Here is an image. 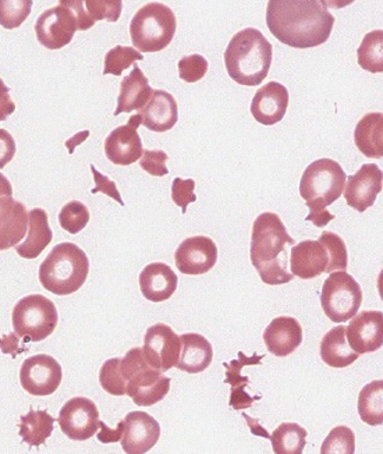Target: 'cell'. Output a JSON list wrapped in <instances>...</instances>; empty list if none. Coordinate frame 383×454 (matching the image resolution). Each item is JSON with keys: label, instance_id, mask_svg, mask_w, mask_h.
Returning a JSON list of instances; mask_svg holds the SVG:
<instances>
[{"label": "cell", "instance_id": "19", "mask_svg": "<svg viewBox=\"0 0 383 454\" xmlns=\"http://www.w3.org/2000/svg\"><path fill=\"white\" fill-rule=\"evenodd\" d=\"M289 106V91L285 85L272 81L258 89L251 101L254 119L264 126L281 122Z\"/></svg>", "mask_w": 383, "mask_h": 454}, {"label": "cell", "instance_id": "15", "mask_svg": "<svg viewBox=\"0 0 383 454\" xmlns=\"http://www.w3.org/2000/svg\"><path fill=\"white\" fill-rule=\"evenodd\" d=\"M215 241L205 236L188 238L175 252L177 269L183 275L200 276L211 271L218 262Z\"/></svg>", "mask_w": 383, "mask_h": 454}, {"label": "cell", "instance_id": "46", "mask_svg": "<svg viewBox=\"0 0 383 454\" xmlns=\"http://www.w3.org/2000/svg\"><path fill=\"white\" fill-rule=\"evenodd\" d=\"M90 167L92 174H94V180L96 183V187L91 191V193L96 194L97 192H101V193L111 197L113 200L119 202V205L124 206V201L122 200V197H120L119 190H117L116 184L113 183L112 180H110L108 176H103L102 173H99L92 163Z\"/></svg>", "mask_w": 383, "mask_h": 454}, {"label": "cell", "instance_id": "32", "mask_svg": "<svg viewBox=\"0 0 383 454\" xmlns=\"http://www.w3.org/2000/svg\"><path fill=\"white\" fill-rule=\"evenodd\" d=\"M357 411L367 425H383V380H375L361 389Z\"/></svg>", "mask_w": 383, "mask_h": 454}, {"label": "cell", "instance_id": "20", "mask_svg": "<svg viewBox=\"0 0 383 454\" xmlns=\"http://www.w3.org/2000/svg\"><path fill=\"white\" fill-rule=\"evenodd\" d=\"M331 265L328 248L321 240H303L290 252V271L301 279H311L327 272Z\"/></svg>", "mask_w": 383, "mask_h": 454}, {"label": "cell", "instance_id": "24", "mask_svg": "<svg viewBox=\"0 0 383 454\" xmlns=\"http://www.w3.org/2000/svg\"><path fill=\"white\" fill-rule=\"evenodd\" d=\"M27 223L25 205L12 197H0V251L16 247L23 239Z\"/></svg>", "mask_w": 383, "mask_h": 454}, {"label": "cell", "instance_id": "3", "mask_svg": "<svg viewBox=\"0 0 383 454\" xmlns=\"http://www.w3.org/2000/svg\"><path fill=\"white\" fill-rule=\"evenodd\" d=\"M272 63V45L254 27L237 32L225 52L230 78L237 84L257 87L268 76Z\"/></svg>", "mask_w": 383, "mask_h": 454}, {"label": "cell", "instance_id": "6", "mask_svg": "<svg viewBox=\"0 0 383 454\" xmlns=\"http://www.w3.org/2000/svg\"><path fill=\"white\" fill-rule=\"evenodd\" d=\"M120 371L126 382V394L140 407H150L168 395L172 379L152 368L142 348H133L120 361Z\"/></svg>", "mask_w": 383, "mask_h": 454}, {"label": "cell", "instance_id": "21", "mask_svg": "<svg viewBox=\"0 0 383 454\" xmlns=\"http://www.w3.org/2000/svg\"><path fill=\"white\" fill-rule=\"evenodd\" d=\"M264 340L269 353L279 357L289 356L303 343V326L296 318L280 316L264 330Z\"/></svg>", "mask_w": 383, "mask_h": 454}, {"label": "cell", "instance_id": "34", "mask_svg": "<svg viewBox=\"0 0 383 454\" xmlns=\"http://www.w3.org/2000/svg\"><path fill=\"white\" fill-rule=\"evenodd\" d=\"M357 63L372 74L383 73V30L368 32L357 49Z\"/></svg>", "mask_w": 383, "mask_h": 454}, {"label": "cell", "instance_id": "12", "mask_svg": "<svg viewBox=\"0 0 383 454\" xmlns=\"http://www.w3.org/2000/svg\"><path fill=\"white\" fill-rule=\"evenodd\" d=\"M99 421L97 406L83 396L73 397L59 411L60 429L67 438L76 442L92 438L98 431Z\"/></svg>", "mask_w": 383, "mask_h": 454}, {"label": "cell", "instance_id": "40", "mask_svg": "<svg viewBox=\"0 0 383 454\" xmlns=\"http://www.w3.org/2000/svg\"><path fill=\"white\" fill-rule=\"evenodd\" d=\"M322 243L328 248L329 255H331V265L328 268V273L335 271V270H342L347 271L349 268V251H347L345 241L342 238L331 231H325L318 238Z\"/></svg>", "mask_w": 383, "mask_h": 454}, {"label": "cell", "instance_id": "45", "mask_svg": "<svg viewBox=\"0 0 383 454\" xmlns=\"http://www.w3.org/2000/svg\"><path fill=\"white\" fill-rule=\"evenodd\" d=\"M59 5L65 6L66 9L73 11L77 18L78 30L87 31L94 27L96 21L88 16L85 0H59Z\"/></svg>", "mask_w": 383, "mask_h": 454}, {"label": "cell", "instance_id": "42", "mask_svg": "<svg viewBox=\"0 0 383 454\" xmlns=\"http://www.w3.org/2000/svg\"><path fill=\"white\" fill-rule=\"evenodd\" d=\"M208 69V60L198 53L183 57L179 62L180 78L187 83H196L201 81L207 74Z\"/></svg>", "mask_w": 383, "mask_h": 454}, {"label": "cell", "instance_id": "27", "mask_svg": "<svg viewBox=\"0 0 383 454\" xmlns=\"http://www.w3.org/2000/svg\"><path fill=\"white\" fill-rule=\"evenodd\" d=\"M182 349L176 367L180 371L198 374L204 372L211 365L214 350L211 343L200 333H183L180 335Z\"/></svg>", "mask_w": 383, "mask_h": 454}, {"label": "cell", "instance_id": "16", "mask_svg": "<svg viewBox=\"0 0 383 454\" xmlns=\"http://www.w3.org/2000/svg\"><path fill=\"white\" fill-rule=\"evenodd\" d=\"M383 188V172L377 163H364L354 176H347V205L364 213L374 206Z\"/></svg>", "mask_w": 383, "mask_h": 454}, {"label": "cell", "instance_id": "8", "mask_svg": "<svg viewBox=\"0 0 383 454\" xmlns=\"http://www.w3.org/2000/svg\"><path fill=\"white\" fill-rule=\"evenodd\" d=\"M58 319L55 303L42 294L21 298L12 311L14 332L25 342H41L48 339L55 332Z\"/></svg>", "mask_w": 383, "mask_h": 454}, {"label": "cell", "instance_id": "17", "mask_svg": "<svg viewBox=\"0 0 383 454\" xmlns=\"http://www.w3.org/2000/svg\"><path fill=\"white\" fill-rule=\"evenodd\" d=\"M123 422L122 449L126 454L147 453L158 442L161 426L150 414L130 411Z\"/></svg>", "mask_w": 383, "mask_h": 454}, {"label": "cell", "instance_id": "52", "mask_svg": "<svg viewBox=\"0 0 383 454\" xmlns=\"http://www.w3.org/2000/svg\"><path fill=\"white\" fill-rule=\"evenodd\" d=\"M378 290L380 294L381 300L383 301V269L381 270L380 275L378 277Z\"/></svg>", "mask_w": 383, "mask_h": 454}, {"label": "cell", "instance_id": "50", "mask_svg": "<svg viewBox=\"0 0 383 454\" xmlns=\"http://www.w3.org/2000/svg\"><path fill=\"white\" fill-rule=\"evenodd\" d=\"M0 197H12V186L2 173H0Z\"/></svg>", "mask_w": 383, "mask_h": 454}, {"label": "cell", "instance_id": "30", "mask_svg": "<svg viewBox=\"0 0 383 454\" xmlns=\"http://www.w3.org/2000/svg\"><path fill=\"white\" fill-rule=\"evenodd\" d=\"M354 140L367 158H383V113L366 114L356 124Z\"/></svg>", "mask_w": 383, "mask_h": 454}, {"label": "cell", "instance_id": "48", "mask_svg": "<svg viewBox=\"0 0 383 454\" xmlns=\"http://www.w3.org/2000/svg\"><path fill=\"white\" fill-rule=\"evenodd\" d=\"M14 110H16V105L11 98L10 88L0 78V122L12 115Z\"/></svg>", "mask_w": 383, "mask_h": 454}, {"label": "cell", "instance_id": "49", "mask_svg": "<svg viewBox=\"0 0 383 454\" xmlns=\"http://www.w3.org/2000/svg\"><path fill=\"white\" fill-rule=\"evenodd\" d=\"M99 427H101V432H99L97 435L99 442L103 443H111L122 440L124 432L123 420L119 422L115 429L109 428L103 421H99Z\"/></svg>", "mask_w": 383, "mask_h": 454}, {"label": "cell", "instance_id": "23", "mask_svg": "<svg viewBox=\"0 0 383 454\" xmlns=\"http://www.w3.org/2000/svg\"><path fill=\"white\" fill-rule=\"evenodd\" d=\"M179 277L165 262H151L142 270L140 287L142 294L154 303L168 301L175 294Z\"/></svg>", "mask_w": 383, "mask_h": 454}, {"label": "cell", "instance_id": "37", "mask_svg": "<svg viewBox=\"0 0 383 454\" xmlns=\"http://www.w3.org/2000/svg\"><path fill=\"white\" fill-rule=\"evenodd\" d=\"M88 222H90V212L83 202L70 201L60 209V227L71 234L80 233L87 227Z\"/></svg>", "mask_w": 383, "mask_h": 454}, {"label": "cell", "instance_id": "7", "mask_svg": "<svg viewBox=\"0 0 383 454\" xmlns=\"http://www.w3.org/2000/svg\"><path fill=\"white\" fill-rule=\"evenodd\" d=\"M176 28V16L169 6L149 3L131 20V42L141 52H159L172 42Z\"/></svg>", "mask_w": 383, "mask_h": 454}, {"label": "cell", "instance_id": "36", "mask_svg": "<svg viewBox=\"0 0 383 454\" xmlns=\"http://www.w3.org/2000/svg\"><path fill=\"white\" fill-rule=\"evenodd\" d=\"M32 0H0V25L6 30L19 27L30 16Z\"/></svg>", "mask_w": 383, "mask_h": 454}, {"label": "cell", "instance_id": "35", "mask_svg": "<svg viewBox=\"0 0 383 454\" xmlns=\"http://www.w3.org/2000/svg\"><path fill=\"white\" fill-rule=\"evenodd\" d=\"M144 57L136 49L130 46L117 45L105 55L104 74L120 76L124 70L129 69L137 60H143Z\"/></svg>", "mask_w": 383, "mask_h": 454}, {"label": "cell", "instance_id": "28", "mask_svg": "<svg viewBox=\"0 0 383 454\" xmlns=\"http://www.w3.org/2000/svg\"><path fill=\"white\" fill-rule=\"evenodd\" d=\"M347 326L338 325L324 336L320 344L322 361L332 368H346L359 358L360 354L350 348Z\"/></svg>", "mask_w": 383, "mask_h": 454}, {"label": "cell", "instance_id": "31", "mask_svg": "<svg viewBox=\"0 0 383 454\" xmlns=\"http://www.w3.org/2000/svg\"><path fill=\"white\" fill-rule=\"evenodd\" d=\"M56 419L48 411L30 410L27 415L20 417L19 435L27 445L39 447L44 445L46 439L51 436L55 429Z\"/></svg>", "mask_w": 383, "mask_h": 454}, {"label": "cell", "instance_id": "5", "mask_svg": "<svg viewBox=\"0 0 383 454\" xmlns=\"http://www.w3.org/2000/svg\"><path fill=\"white\" fill-rule=\"evenodd\" d=\"M90 271L87 254L73 243L56 245L39 266L42 287L58 296L80 290Z\"/></svg>", "mask_w": 383, "mask_h": 454}, {"label": "cell", "instance_id": "11", "mask_svg": "<svg viewBox=\"0 0 383 454\" xmlns=\"http://www.w3.org/2000/svg\"><path fill=\"white\" fill-rule=\"evenodd\" d=\"M143 349L145 360L152 368L168 372L179 362L182 340L172 326L157 323L147 330Z\"/></svg>", "mask_w": 383, "mask_h": 454}, {"label": "cell", "instance_id": "14", "mask_svg": "<svg viewBox=\"0 0 383 454\" xmlns=\"http://www.w3.org/2000/svg\"><path fill=\"white\" fill-rule=\"evenodd\" d=\"M141 124L140 114H136L130 117L126 124L117 127L105 138V155L113 165L130 166L141 158L143 145L137 131Z\"/></svg>", "mask_w": 383, "mask_h": 454}, {"label": "cell", "instance_id": "39", "mask_svg": "<svg viewBox=\"0 0 383 454\" xmlns=\"http://www.w3.org/2000/svg\"><path fill=\"white\" fill-rule=\"evenodd\" d=\"M354 452H356V434L346 426L333 428L321 447L322 454H353Z\"/></svg>", "mask_w": 383, "mask_h": 454}, {"label": "cell", "instance_id": "18", "mask_svg": "<svg viewBox=\"0 0 383 454\" xmlns=\"http://www.w3.org/2000/svg\"><path fill=\"white\" fill-rule=\"evenodd\" d=\"M347 340L356 353H374L383 346V312H360L347 326Z\"/></svg>", "mask_w": 383, "mask_h": 454}, {"label": "cell", "instance_id": "25", "mask_svg": "<svg viewBox=\"0 0 383 454\" xmlns=\"http://www.w3.org/2000/svg\"><path fill=\"white\" fill-rule=\"evenodd\" d=\"M264 357V355L257 356V353H254L253 356L249 357L243 351H239V360H234L230 362V364L223 362V367L226 368L225 383L232 385L229 404L234 410H246V408L253 406L254 401L261 399V396H250L246 392V387L249 383V379L247 376L241 375V372H242L243 367H246V365L261 364V360Z\"/></svg>", "mask_w": 383, "mask_h": 454}, {"label": "cell", "instance_id": "13", "mask_svg": "<svg viewBox=\"0 0 383 454\" xmlns=\"http://www.w3.org/2000/svg\"><path fill=\"white\" fill-rule=\"evenodd\" d=\"M34 30L38 42L44 48L59 50L73 42L78 30L77 18L65 6H55L38 17Z\"/></svg>", "mask_w": 383, "mask_h": 454}, {"label": "cell", "instance_id": "22", "mask_svg": "<svg viewBox=\"0 0 383 454\" xmlns=\"http://www.w3.org/2000/svg\"><path fill=\"white\" fill-rule=\"evenodd\" d=\"M138 112L142 124L155 133H165L172 129L179 121L176 99L165 90H155L147 105Z\"/></svg>", "mask_w": 383, "mask_h": 454}, {"label": "cell", "instance_id": "9", "mask_svg": "<svg viewBox=\"0 0 383 454\" xmlns=\"http://www.w3.org/2000/svg\"><path fill=\"white\" fill-rule=\"evenodd\" d=\"M363 301L360 284L342 270L333 272L322 286V309L332 322L345 323L352 319L359 311Z\"/></svg>", "mask_w": 383, "mask_h": 454}, {"label": "cell", "instance_id": "2", "mask_svg": "<svg viewBox=\"0 0 383 454\" xmlns=\"http://www.w3.org/2000/svg\"><path fill=\"white\" fill-rule=\"evenodd\" d=\"M294 245L295 240L287 232L281 216L272 212L257 216L251 233L250 259L262 282L281 286L295 278L288 271V247Z\"/></svg>", "mask_w": 383, "mask_h": 454}, {"label": "cell", "instance_id": "29", "mask_svg": "<svg viewBox=\"0 0 383 454\" xmlns=\"http://www.w3.org/2000/svg\"><path fill=\"white\" fill-rule=\"evenodd\" d=\"M52 231L49 226L48 213L42 208L28 212V234L23 244L17 245V254L25 259H34L52 241Z\"/></svg>", "mask_w": 383, "mask_h": 454}, {"label": "cell", "instance_id": "10", "mask_svg": "<svg viewBox=\"0 0 383 454\" xmlns=\"http://www.w3.org/2000/svg\"><path fill=\"white\" fill-rule=\"evenodd\" d=\"M62 379V365L51 355H34L20 367V385L31 395H51L59 388Z\"/></svg>", "mask_w": 383, "mask_h": 454}, {"label": "cell", "instance_id": "4", "mask_svg": "<svg viewBox=\"0 0 383 454\" xmlns=\"http://www.w3.org/2000/svg\"><path fill=\"white\" fill-rule=\"evenodd\" d=\"M347 174L338 161L320 159L311 162L304 170L300 183L301 197L310 209L307 222L315 226H327L336 216L328 211L332 205L341 197L345 190Z\"/></svg>", "mask_w": 383, "mask_h": 454}, {"label": "cell", "instance_id": "41", "mask_svg": "<svg viewBox=\"0 0 383 454\" xmlns=\"http://www.w3.org/2000/svg\"><path fill=\"white\" fill-rule=\"evenodd\" d=\"M85 7L92 20L116 23L122 16L123 0H85Z\"/></svg>", "mask_w": 383, "mask_h": 454}, {"label": "cell", "instance_id": "33", "mask_svg": "<svg viewBox=\"0 0 383 454\" xmlns=\"http://www.w3.org/2000/svg\"><path fill=\"white\" fill-rule=\"evenodd\" d=\"M307 435L306 429L296 422H282L271 435L272 450L278 454H303Z\"/></svg>", "mask_w": 383, "mask_h": 454}, {"label": "cell", "instance_id": "43", "mask_svg": "<svg viewBox=\"0 0 383 454\" xmlns=\"http://www.w3.org/2000/svg\"><path fill=\"white\" fill-rule=\"evenodd\" d=\"M142 155L143 156H142L140 166L145 172L152 176H168L169 169L166 167V161H168L169 156L165 152L161 149H155V151L143 149Z\"/></svg>", "mask_w": 383, "mask_h": 454}, {"label": "cell", "instance_id": "1", "mask_svg": "<svg viewBox=\"0 0 383 454\" xmlns=\"http://www.w3.org/2000/svg\"><path fill=\"white\" fill-rule=\"evenodd\" d=\"M265 20L278 41L295 49L325 44L335 24L324 0H269Z\"/></svg>", "mask_w": 383, "mask_h": 454}, {"label": "cell", "instance_id": "38", "mask_svg": "<svg viewBox=\"0 0 383 454\" xmlns=\"http://www.w3.org/2000/svg\"><path fill=\"white\" fill-rule=\"evenodd\" d=\"M122 358L113 357L103 364L99 371V383L106 393L115 396H123L126 394V382L120 371Z\"/></svg>", "mask_w": 383, "mask_h": 454}, {"label": "cell", "instance_id": "44", "mask_svg": "<svg viewBox=\"0 0 383 454\" xmlns=\"http://www.w3.org/2000/svg\"><path fill=\"white\" fill-rule=\"evenodd\" d=\"M195 184H196L193 179L183 180L180 177H175L172 181V199L182 208L183 215L187 212L188 206L197 200L196 194L194 193Z\"/></svg>", "mask_w": 383, "mask_h": 454}, {"label": "cell", "instance_id": "51", "mask_svg": "<svg viewBox=\"0 0 383 454\" xmlns=\"http://www.w3.org/2000/svg\"><path fill=\"white\" fill-rule=\"evenodd\" d=\"M329 9L341 10L343 7L352 5L356 0H324Z\"/></svg>", "mask_w": 383, "mask_h": 454}, {"label": "cell", "instance_id": "26", "mask_svg": "<svg viewBox=\"0 0 383 454\" xmlns=\"http://www.w3.org/2000/svg\"><path fill=\"white\" fill-rule=\"evenodd\" d=\"M154 91V89L149 85L148 78L145 77L143 71L136 64L133 71L124 77L120 83L117 109L113 115L119 116L122 113L129 114L134 110H141L147 105Z\"/></svg>", "mask_w": 383, "mask_h": 454}, {"label": "cell", "instance_id": "47", "mask_svg": "<svg viewBox=\"0 0 383 454\" xmlns=\"http://www.w3.org/2000/svg\"><path fill=\"white\" fill-rule=\"evenodd\" d=\"M16 151V141L12 135L5 129H0V169L12 161Z\"/></svg>", "mask_w": 383, "mask_h": 454}]
</instances>
